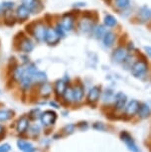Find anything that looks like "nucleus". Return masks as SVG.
Listing matches in <instances>:
<instances>
[{"label": "nucleus", "instance_id": "1", "mask_svg": "<svg viewBox=\"0 0 151 152\" xmlns=\"http://www.w3.org/2000/svg\"><path fill=\"white\" fill-rule=\"evenodd\" d=\"M147 71V64L144 61H137L132 66L131 72L134 77H141L146 73Z\"/></svg>", "mask_w": 151, "mask_h": 152}, {"label": "nucleus", "instance_id": "2", "mask_svg": "<svg viewBox=\"0 0 151 152\" xmlns=\"http://www.w3.org/2000/svg\"><path fill=\"white\" fill-rule=\"evenodd\" d=\"M57 119V114L52 110H46L41 114V120L44 125H52Z\"/></svg>", "mask_w": 151, "mask_h": 152}, {"label": "nucleus", "instance_id": "3", "mask_svg": "<svg viewBox=\"0 0 151 152\" xmlns=\"http://www.w3.org/2000/svg\"><path fill=\"white\" fill-rule=\"evenodd\" d=\"M120 137H121V140L125 143V144H126V146L130 151L131 152H139L137 146H136V144H135V142L133 141L132 137L130 136L127 132H125V131L121 132Z\"/></svg>", "mask_w": 151, "mask_h": 152}, {"label": "nucleus", "instance_id": "4", "mask_svg": "<svg viewBox=\"0 0 151 152\" xmlns=\"http://www.w3.org/2000/svg\"><path fill=\"white\" fill-rule=\"evenodd\" d=\"M60 36L58 35L57 31L53 28H49L47 29L46 36H45V41H46L49 45H55L59 42Z\"/></svg>", "mask_w": 151, "mask_h": 152}, {"label": "nucleus", "instance_id": "5", "mask_svg": "<svg viewBox=\"0 0 151 152\" xmlns=\"http://www.w3.org/2000/svg\"><path fill=\"white\" fill-rule=\"evenodd\" d=\"M46 32H47V29L45 28V26L42 23L36 24L35 28H34V31H33L34 37H35L38 41H44L45 36H46Z\"/></svg>", "mask_w": 151, "mask_h": 152}, {"label": "nucleus", "instance_id": "6", "mask_svg": "<svg viewBox=\"0 0 151 152\" xmlns=\"http://www.w3.org/2000/svg\"><path fill=\"white\" fill-rule=\"evenodd\" d=\"M23 4L33 13L39 12L42 8L41 2L39 0H23Z\"/></svg>", "mask_w": 151, "mask_h": 152}, {"label": "nucleus", "instance_id": "7", "mask_svg": "<svg viewBox=\"0 0 151 152\" xmlns=\"http://www.w3.org/2000/svg\"><path fill=\"white\" fill-rule=\"evenodd\" d=\"M127 56V52L124 48L122 47H119L117 48L116 50H115V52L112 54V60L115 61V63H121L123 62L125 58Z\"/></svg>", "mask_w": 151, "mask_h": 152}, {"label": "nucleus", "instance_id": "8", "mask_svg": "<svg viewBox=\"0 0 151 152\" xmlns=\"http://www.w3.org/2000/svg\"><path fill=\"white\" fill-rule=\"evenodd\" d=\"M30 12L31 11L28 9V8L25 6V5H20V6L17 8V11H16V15H17V18L21 21H25L27 18H29L30 16Z\"/></svg>", "mask_w": 151, "mask_h": 152}, {"label": "nucleus", "instance_id": "9", "mask_svg": "<svg viewBox=\"0 0 151 152\" xmlns=\"http://www.w3.org/2000/svg\"><path fill=\"white\" fill-rule=\"evenodd\" d=\"M73 24H74L73 17L71 15H65L62 18L61 24H60V25H61L62 28L65 31H71V30H72V28H73Z\"/></svg>", "mask_w": 151, "mask_h": 152}, {"label": "nucleus", "instance_id": "10", "mask_svg": "<svg viewBox=\"0 0 151 152\" xmlns=\"http://www.w3.org/2000/svg\"><path fill=\"white\" fill-rule=\"evenodd\" d=\"M34 49V44L30 39L24 38L20 43V50L24 53H30Z\"/></svg>", "mask_w": 151, "mask_h": 152}, {"label": "nucleus", "instance_id": "11", "mask_svg": "<svg viewBox=\"0 0 151 152\" xmlns=\"http://www.w3.org/2000/svg\"><path fill=\"white\" fill-rule=\"evenodd\" d=\"M125 104H126V96L123 93H118L115 96V107L121 110L125 107Z\"/></svg>", "mask_w": 151, "mask_h": 152}, {"label": "nucleus", "instance_id": "12", "mask_svg": "<svg viewBox=\"0 0 151 152\" xmlns=\"http://www.w3.org/2000/svg\"><path fill=\"white\" fill-rule=\"evenodd\" d=\"M139 108V102L137 100H131L130 102H128V104L125 107V113L128 115H133L138 111Z\"/></svg>", "mask_w": 151, "mask_h": 152}, {"label": "nucleus", "instance_id": "13", "mask_svg": "<svg viewBox=\"0 0 151 152\" xmlns=\"http://www.w3.org/2000/svg\"><path fill=\"white\" fill-rule=\"evenodd\" d=\"M99 96H101V88L98 87H93L90 88L88 99H89V102H96L98 100Z\"/></svg>", "mask_w": 151, "mask_h": 152}, {"label": "nucleus", "instance_id": "14", "mask_svg": "<svg viewBox=\"0 0 151 152\" xmlns=\"http://www.w3.org/2000/svg\"><path fill=\"white\" fill-rule=\"evenodd\" d=\"M28 126H29V120L26 116H22L17 122V130H18V132L22 133L26 131Z\"/></svg>", "mask_w": 151, "mask_h": 152}, {"label": "nucleus", "instance_id": "15", "mask_svg": "<svg viewBox=\"0 0 151 152\" xmlns=\"http://www.w3.org/2000/svg\"><path fill=\"white\" fill-rule=\"evenodd\" d=\"M73 96H74V100H76V102L82 100V96H84V88L82 86H76L73 88Z\"/></svg>", "mask_w": 151, "mask_h": 152}, {"label": "nucleus", "instance_id": "16", "mask_svg": "<svg viewBox=\"0 0 151 152\" xmlns=\"http://www.w3.org/2000/svg\"><path fill=\"white\" fill-rule=\"evenodd\" d=\"M17 145L20 150L25 151V152H32L33 151V145L29 143L28 141H24V140H18L17 141Z\"/></svg>", "mask_w": 151, "mask_h": 152}, {"label": "nucleus", "instance_id": "17", "mask_svg": "<svg viewBox=\"0 0 151 152\" xmlns=\"http://www.w3.org/2000/svg\"><path fill=\"white\" fill-rule=\"evenodd\" d=\"M80 30L82 33H89L92 30V22L89 19H82L80 23Z\"/></svg>", "mask_w": 151, "mask_h": 152}, {"label": "nucleus", "instance_id": "18", "mask_svg": "<svg viewBox=\"0 0 151 152\" xmlns=\"http://www.w3.org/2000/svg\"><path fill=\"white\" fill-rule=\"evenodd\" d=\"M47 80V76L45 73L43 72H36L33 76L32 79V83H37V84H44V82H46Z\"/></svg>", "mask_w": 151, "mask_h": 152}, {"label": "nucleus", "instance_id": "19", "mask_svg": "<svg viewBox=\"0 0 151 152\" xmlns=\"http://www.w3.org/2000/svg\"><path fill=\"white\" fill-rule=\"evenodd\" d=\"M138 115L142 117V118H145L150 114V107H148L146 104H139V108H138Z\"/></svg>", "mask_w": 151, "mask_h": 152}, {"label": "nucleus", "instance_id": "20", "mask_svg": "<svg viewBox=\"0 0 151 152\" xmlns=\"http://www.w3.org/2000/svg\"><path fill=\"white\" fill-rule=\"evenodd\" d=\"M115 42V34L112 32H105L104 36V44L105 47H112Z\"/></svg>", "mask_w": 151, "mask_h": 152}, {"label": "nucleus", "instance_id": "21", "mask_svg": "<svg viewBox=\"0 0 151 152\" xmlns=\"http://www.w3.org/2000/svg\"><path fill=\"white\" fill-rule=\"evenodd\" d=\"M139 17L141 18L142 21H146L151 17V11L149 8H147L146 6L142 7L140 11H139Z\"/></svg>", "mask_w": 151, "mask_h": 152}, {"label": "nucleus", "instance_id": "22", "mask_svg": "<svg viewBox=\"0 0 151 152\" xmlns=\"http://www.w3.org/2000/svg\"><path fill=\"white\" fill-rule=\"evenodd\" d=\"M12 116H13L12 110H0V121L1 122L7 121V120H9Z\"/></svg>", "mask_w": 151, "mask_h": 152}, {"label": "nucleus", "instance_id": "23", "mask_svg": "<svg viewBox=\"0 0 151 152\" xmlns=\"http://www.w3.org/2000/svg\"><path fill=\"white\" fill-rule=\"evenodd\" d=\"M66 84H65L63 81H58L56 83V86H55V90H56V93L60 94V96H62V94H64L65 91H66Z\"/></svg>", "mask_w": 151, "mask_h": 152}, {"label": "nucleus", "instance_id": "24", "mask_svg": "<svg viewBox=\"0 0 151 152\" xmlns=\"http://www.w3.org/2000/svg\"><path fill=\"white\" fill-rule=\"evenodd\" d=\"M104 24L107 25V27H113L116 24V19L112 15H105Z\"/></svg>", "mask_w": 151, "mask_h": 152}, {"label": "nucleus", "instance_id": "25", "mask_svg": "<svg viewBox=\"0 0 151 152\" xmlns=\"http://www.w3.org/2000/svg\"><path fill=\"white\" fill-rule=\"evenodd\" d=\"M41 94L44 96H48L49 94H51V91H52V87L49 85V84H43L42 87H41Z\"/></svg>", "mask_w": 151, "mask_h": 152}, {"label": "nucleus", "instance_id": "26", "mask_svg": "<svg viewBox=\"0 0 151 152\" xmlns=\"http://www.w3.org/2000/svg\"><path fill=\"white\" fill-rule=\"evenodd\" d=\"M24 72L25 70L22 67H17L15 70H14V78L16 80H21L24 75Z\"/></svg>", "mask_w": 151, "mask_h": 152}, {"label": "nucleus", "instance_id": "27", "mask_svg": "<svg viewBox=\"0 0 151 152\" xmlns=\"http://www.w3.org/2000/svg\"><path fill=\"white\" fill-rule=\"evenodd\" d=\"M129 4H130L129 0H115V5L118 8H121V9L127 8L129 6Z\"/></svg>", "mask_w": 151, "mask_h": 152}, {"label": "nucleus", "instance_id": "28", "mask_svg": "<svg viewBox=\"0 0 151 152\" xmlns=\"http://www.w3.org/2000/svg\"><path fill=\"white\" fill-rule=\"evenodd\" d=\"M64 96L66 100H74V96H73V88H66V91L64 93Z\"/></svg>", "mask_w": 151, "mask_h": 152}, {"label": "nucleus", "instance_id": "29", "mask_svg": "<svg viewBox=\"0 0 151 152\" xmlns=\"http://www.w3.org/2000/svg\"><path fill=\"white\" fill-rule=\"evenodd\" d=\"M104 34H105V31H104V27L99 26V27L96 28V38H101L102 36H104Z\"/></svg>", "mask_w": 151, "mask_h": 152}, {"label": "nucleus", "instance_id": "30", "mask_svg": "<svg viewBox=\"0 0 151 152\" xmlns=\"http://www.w3.org/2000/svg\"><path fill=\"white\" fill-rule=\"evenodd\" d=\"M64 131H66V133L71 134L75 131V125L74 124H68L66 127L64 128Z\"/></svg>", "mask_w": 151, "mask_h": 152}, {"label": "nucleus", "instance_id": "31", "mask_svg": "<svg viewBox=\"0 0 151 152\" xmlns=\"http://www.w3.org/2000/svg\"><path fill=\"white\" fill-rule=\"evenodd\" d=\"M40 115V110H31V113H30V117L32 119H36V118H38Z\"/></svg>", "mask_w": 151, "mask_h": 152}, {"label": "nucleus", "instance_id": "32", "mask_svg": "<svg viewBox=\"0 0 151 152\" xmlns=\"http://www.w3.org/2000/svg\"><path fill=\"white\" fill-rule=\"evenodd\" d=\"M10 150V145L5 143V144L0 145V152H8Z\"/></svg>", "mask_w": 151, "mask_h": 152}, {"label": "nucleus", "instance_id": "33", "mask_svg": "<svg viewBox=\"0 0 151 152\" xmlns=\"http://www.w3.org/2000/svg\"><path fill=\"white\" fill-rule=\"evenodd\" d=\"M3 7L4 8H12L13 7V3H11V2H6V3H4Z\"/></svg>", "mask_w": 151, "mask_h": 152}, {"label": "nucleus", "instance_id": "34", "mask_svg": "<svg viewBox=\"0 0 151 152\" xmlns=\"http://www.w3.org/2000/svg\"><path fill=\"white\" fill-rule=\"evenodd\" d=\"M144 49H145V51H146L147 55L151 58V47H145Z\"/></svg>", "mask_w": 151, "mask_h": 152}, {"label": "nucleus", "instance_id": "35", "mask_svg": "<svg viewBox=\"0 0 151 152\" xmlns=\"http://www.w3.org/2000/svg\"><path fill=\"white\" fill-rule=\"evenodd\" d=\"M3 131H4V128L2 125H0V135H2L3 134Z\"/></svg>", "mask_w": 151, "mask_h": 152}, {"label": "nucleus", "instance_id": "36", "mask_svg": "<svg viewBox=\"0 0 151 152\" xmlns=\"http://www.w3.org/2000/svg\"><path fill=\"white\" fill-rule=\"evenodd\" d=\"M0 14H1V6H0Z\"/></svg>", "mask_w": 151, "mask_h": 152}]
</instances>
